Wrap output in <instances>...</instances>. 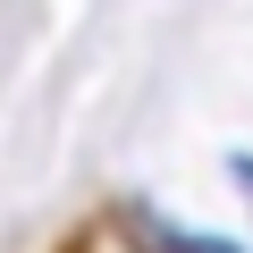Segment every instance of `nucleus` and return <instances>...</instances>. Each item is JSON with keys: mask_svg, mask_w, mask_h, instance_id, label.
I'll return each mask as SVG.
<instances>
[{"mask_svg": "<svg viewBox=\"0 0 253 253\" xmlns=\"http://www.w3.org/2000/svg\"><path fill=\"white\" fill-rule=\"evenodd\" d=\"M169 253H245V245H219V236H177Z\"/></svg>", "mask_w": 253, "mask_h": 253, "instance_id": "nucleus-1", "label": "nucleus"}]
</instances>
